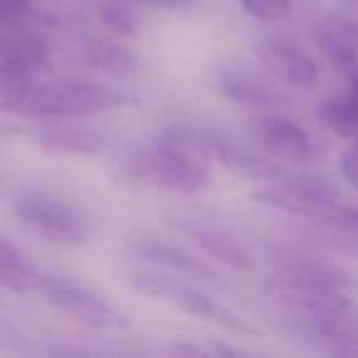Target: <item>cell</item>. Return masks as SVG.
Masks as SVG:
<instances>
[{"instance_id":"6da1fadb","label":"cell","mask_w":358,"mask_h":358,"mask_svg":"<svg viewBox=\"0 0 358 358\" xmlns=\"http://www.w3.org/2000/svg\"><path fill=\"white\" fill-rule=\"evenodd\" d=\"M253 199L270 209L302 216L324 229L356 234V211L343 201L341 192L324 177L314 174H282L258 189Z\"/></svg>"},{"instance_id":"7a4b0ae2","label":"cell","mask_w":358,"mask_h":358,"mask_svg":"<svg viewBox=\"0 0 358 358\" xmlns=\"http://www.w3.org/2000/svg\"><path fill=\"white\" fill-rule=\"evenodd\" d=\"M133 174L174 194H199L211 185V159L192 143L185 125H174L135 159Z\"/></svg>"},{"instance_id":"3957f363","label":"cell","mask_w":358,"mask_h":358,"mask_svg":"<svg viewBox=\"0 0 358 358\" xmlns=\"http://www.w3.org/2000/svg\"><path fill=\"white\" fill-rule=\"evenodd\" d=\"M128 96L108 86L94 84L84 79H64V81H40L35 79L27 84L15 113L20 118H91V115L108 113V110L123 108Z\"/></svg>"},{"instance_id":"277c9868","label":"cell","mask_w":358,"mask_h":358,"mask_svg":"<svg viewBox=\"0 0 358 358\" xmlns=\"http://www.w3.org/2000/svg\"><path fill=\"white\" fill-rule=\"evenodd\" d=\"M15 216L30 234L55 245L79 248L94 234V224L81 206L50 192L22 194L15 201Z\"/></svg>"},{"instance_id":"5b68a950","label":"cell","mask_w":358,"mask_h":358,"mask_svg":"<svg viewBox=\"0 0 358 358\" xmlns=\"http://www.w3.org/2000/svg\"><path fill=\"white\" fill-rule=\"evenodd\" d=\"M130 285L135 289H140L143 294H150V297L159 299V302L172 304V307L182 309V312L192 314V317L219 324L221 329L236 334V336H258V329L250 322H245L243 317L231 312L229 307L211 299L209 294L189 287L187 282H179V280L169 278L167 273H159V270L133 273L130 275Z\"/></svg>"},{"instance_id":"8992f818","label":"cell","mask_w":358,"mask_h":358,"mask_svg":"<svg viewBox=\"0 0 358 358\" xmlns=\"http://www.w3.org/2000/svg\"><path fill=\"white\" fill-rule=\"evenodd\" d=\"M40 292L45 294L47 302H50L57 312H62L64 317L74 319V322H79V324H86V327H94V329L128 327V317H125L113 302H108L106 297L96 294L94 289L69 282V280L45 278Z\"/></svg>"},{"instance_id":"52a82bcc","label":"cell","mask_w":358,"mask_h":358,"mask_svg":"<svg viewBox=\"0 0 358 358\" xmlns=\"http://www.w3.org/2000/svg\"><path fill=\"white\" fill-rule=\"evenodd\" d=\"M209 84L216 94L241 106H250L255 110H280L289 103V96L275 84L255 74L248 66L216 64L209 74Z\"/></svg>"},{"instance_id":"ba28073f","label":"cell","mask_w":358,"mask_h":358,"mask_svg":"<svg viewBox=\"0 0 358 358\" xmlns=\"http://www.w3.org/2000/svg\"><path fill=\"white\" fill-rule=\"evenodd\" d=\"M250 130L278 162H309L314 157L312 135L282 110H260L250 118Z\"/></svg>"},{"instance_id":"9c48e42d","label":"cell","mask_w":358,"mask_h":358,"mask_svg":"<svg viewBox=\"0 0 358 358\" xmlns=\"http://www.w3.org/2000/svg\"><path fill=\"white\" fill-rule=\"evenodd\" d=\"M273 282L280 297L314 292H348V278L343 275V270L322 263L317 258H304V255L282 258Z\"/></svg>"},{"instance_id":"30bf717a","label":"cell","mask_w":358,"mask_h":358,"mask_svg":"<svg viewBox=\"0 0 358 358\" xmlns=\"http://www.w3.org/2000/svg\"><path fill=\"white\" fill-rule=\"evenodd\" d=\"M125 255L130 260H135V263L150 265L152 270H159V273H167V275H182V278L206 280V282H216L219 280V273L209 263L194 258V255H189L182 248L159 243V241H150V238L130 241L125 245Z\"/></svg>"},{"instance_id":"8fae6325","label":"cell","mask_w":358,"mask_h":358,"mask_svg":"<svg viewBox=\"0 0 358 358\" xmlns=\"http://www.w3.org/2000/svg\"><path fill=\"white\" fill-rule=\"evenodd\" d=\"M312 40L334 69L346 76V84H356V22L346 15H327L314 22Z\"/></svg>"},{"instance_id":"7c38bea8","label":"cell","mask_w":358,"mask_h":358,"mask_svg":"<svg viewBox=\"0 0 358 358\" xmlns=\"http://www.w3.org/2000/svg\"><path fill=\"white\" fill-rule=\"evenodd\" d=\"M258 57L273 71L275 79L282 81V84L294 86V89H307V91L319 84L317 64L299 47H292L287 42L268 40L258 47Z\"/></svg>"},{"instance_id":"4fadbf2b","label":"cell","mask_w":358,"mask_h":358,"mask_svg":"<svg viewBox=\"0 0 358 358\" xmlns=\"http://www.w3.org/2000/svg\"><path fill=\"white\" fill-rule=\"evenodd\" d=\"M206 152H209L211 162L221 164V167L229 169L236 177L250 179V182H258V185L260 182H275V179L285 174L275 162L258 157L250 150L238 148V145L229 143V140L219 138L214 133L206 135Z\"/></svg>"},{"instance_id":"5bb4252c","label":"cell","mask_w":358,"mask_h":358,"mask_svg":"<svg viewBox=\"0 0 358 358\" xmlns=\"http://www.w3.org/2000/svg\"><path fill=\"white\" fill-rule=\"evenodd\" d=\"M81 55L91 69L113 76V79H130L140 71L138 55L115 40H103V37L89 40L81 47Z\"/></svg>"},{"instance_id":"9a60e30c","label":"cell","mask_w":358,"mask_h":358,"mask_svg":"<svg viewBox=\"0 0 358 358\" xmlns=\"http://www.w3.org/2000/svg\"><path fill=\"white\" fill-rule=\"evenodd\" d=\"M185 234L192 236L211 258H216L219 263L229 265L234 270H253L255 263L243 248L241 243L229 236L226 231L211 229V226H185Z\"/></svg>"},{"instance_id":"2e32d148","label":"cell","mask_w":358,"mask_h":358,"mask_svg":"<svg viewBox=\"0 0 358 358\" xmlns=\"http://www.w3.org/2000/svg\"><path fill=\"white\" fill-rule=\"evenodd\" d=\"M37 145L52 155H96L106 148V140L91 130L52 128L35 135Z\"/></svg>"},{"instance_id":"e0dca14e","label":"cell","mask_w":358,"mask_h":358,"mask_svg":"<svg viewBox=\"0 0 358 358\" xmlns=\"http://www.w3.org/2000/svg\"><path fill=\"white\" fill-rule=\"evenodd\" d=\"M319 118L331 133L338 138L353 140L358 130V99H356V84H348L346 91L334 99H327L319 108Z\"/></svg>"},{"instance_id":"ac0fdd59","label":"cell","mask_w":358,"mask_h":358,"mask_svg":"<svg viewBox=\"0 0 358 358\" xmlns=\"http://www.w3.org/2000/svg\"><path fill=\"white\" fill-rule=\"evenodd\" d=\"M99 17L113 35H133L138 20L128 0H103L99 8Z\"/></svg>"},{"instance_id":"d6986e66","label":"cell","mask_w":358,"mask_h":358,"mask_svg":"<svg viewBox=\"0 0 358 358\" xmlns=\"http://www.w3.org/2000/svg\"><path fill=\"white\" fill-rule=\"evenodd\" d=\"M243 10L258 22H280L292 10V0H241Z\"/></svg>"},{"instance_id":"ffe728a7","label":"cell","mask_w":358,"mask_h":358,"mask_svg":"<svg viewBox=\"0 0 358 358\" xmlns=\"http://www.w3.org/2000/svg\"><path fill=\"white\" fill-rule=\"evenodd\" d=\"M32 0H0V22L25 25Z\"/></svg>"},{"instance_id":"44dd1931","label":"cell","mask_w":358,"mask_h":358,"mask_svg":"<svg viewBox=\"0 0 358 358\" xmlns=\"http://www.w3.org/2000/svg\"><path fill=\"white\" fill-rule=\"evenodd\" d=\"M338 164H341V174L348 182V187H356L358 185V157H356V148H353V145L341 155V162Z\"/></svg>"},{"instance_id":"7402d4cb","label":"cell","mask_w":358,"mask_h":358,"mask_svg":"<svg viewBox=\"0 0 358 358\" xmlns=\"http://www.w3.org/2000/svg\"><path fill=\"white\" fill-rule=\"evenodd\" d=\"M130 6H152V8H177L179 0H128Z\"/></svg>"}]
</instances>
